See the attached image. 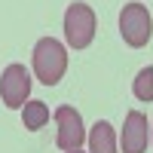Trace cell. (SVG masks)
Wrapping results in <instances>:
<instances>
[{"mask_svg":"<svg viewBox=\"0 0 153 153\" xmlns=\"http://www.w3.org/2000/svg\"><path fill=\"white\" fill-rule=\"evenodd\" d=\"M55 126H58L55 144L61 150H80V144L86 141V129H83V117L80 113L74 107H68V104H61L55 110Z\"/></svg>","mask_w":153,"mask_h":153,"instance_id":"obj_5","label":"cell"},{"mask_svg":"<svg viewBox=\"0 0 153 153\" xmlns=\"http://www.w3.org/2000/svg\"><path fill=\"white\" fill-rule=\"evenodd\" d=\"M120 34L132 49H141L153 37V19L144 3H126L120 12Z\"/></svg>","mask_w":153,"mask_h":153,"instance_id":"obj_3","label":"cell"},{"mask_svg":"<svg viewBox=\"0 0 153 153\" xmlns=\"http://www.w3.org/2000/svg\"><path fill=\"white\" fill-rule=\"evenodd\" d=\"M95 9L89 3H71L65 12V40L71 49H86L95 40Z\"/></svg>","mask_w":153,"mask_h":153,"instance_id":"obj_2","label":"cell"},{"mask_svg":"<svg viewBox=\"0 0 153 153\" xmlns=\"http://www.w3.org/2000/svg\"><path fill=\"white\" fill-rule=\"evenodd\" d=\"M31 95V74L25 65H9L0 76V98L6 107H25V101Z\"/></svg>","mask_w":153,"mask_h":153,"instance_id":"obj_4","label":"cell"},{"mask_svg":"<svg viewBox=\"0 0 153 153\" xmlns=\"http://www.w3.org/2000/svg\"><path fill=\"white\" fill-rule=\"evenodd\" d=\"M68 71V52L55 37H43L34 46V74L43 86L61 83V76Z\"/></svg>","mask_w":153,"mask_h":153,"instance_id":"obj_1","label":"cell"},{"mask_svg":"<svg viewBox=\"0 0 153 153\" xmlns=\"http://www.w3.org/2000/svg\"><path fill=\"white\" fill-rule=\"evenodd\" d=\"M132 89H135V98H138V101H147V104L153 101V68H150V65L138 71Z\"/></svg>","mask_w":153,"mask_h":153,"instance_id":"obj_9","label":"cell"},{"mask_svg":"<svg viewBox=\"0 0 153 153\" xmlns=\"http://www.w3.org/2000/svg\"><path fill=\"white\" fill-rule=\"evenodd\" d=\"M22 123H25V129H28V132L43 129V126L49 123V107L43 104V101H25V107H22Z\"/></svg>","mask_w":153,"mask_h":153,"instance_id":"obj_8","label":"cell"},{"mask_svg":"<svg viewBox=\"0 0 153 153\" xmlns=\"http://www.w3.org/2000/svg\"><path fill=\"white\" fill-rule=\"evenodd\" d=\"M89 153H120L117 144V129L107 120H98L89 132Z\"/></svg>","mask_w":153,"mask_h":153,"instance_id":"obj_7","label":"cell"},{"mask_svg":"<svg viewBox=\"0 0 153 153\" xmlns=\"http://www.w3.org/2000/svg\"><path fill=\"white\" fill-rule=\"evenodd\" d=\"M68 153H83V150H68Z\"/></svg>","mask_w":153,"mask_h":153,"instance_id":"obj_10","label":"cell"},{"mask_svg":"<svg viewBox=\"0 0 153 153\" xmlns=\"http://www.w3.org/2000/svg\"><path fill=\"white\" fill-rule=\"evenodd\" d=\"M150 129H153V126H150ZM150 141H153V132H150Z\"/></svg>","mask_w":153,"mask_h":153,"instance_id":"obj_11","label":"cell"},{"mask_svg":"<svg viewBox=\"0 0 153 153\" xmlns=\"http://www.w3.org/2000/svg\"><path fill=\"white\" fill-rule=\"evenodd\" d=\"M150 141V123L141 110H129L123 123V135H120V147L123 153H144Z\"/></svg>","mask_w":153,"mask_h":153,"instance_id":"obj_6","label":"cell"}]
</instances>
